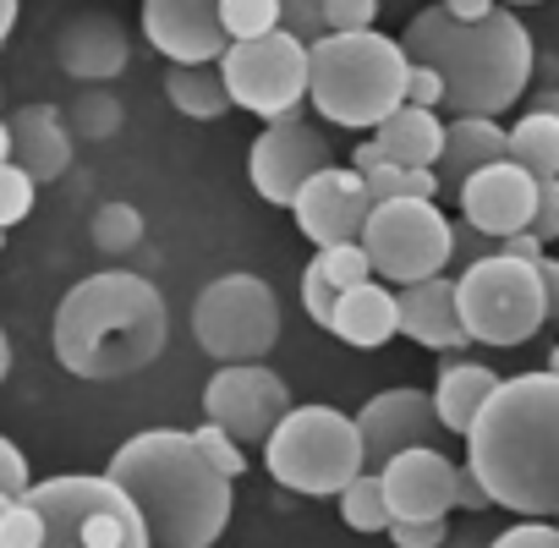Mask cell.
<instances>
[{
    "mask_svg": "<svg viewBox=\"0 0 559 548\" xmlns=\"http://www.w3.org/2000/svg\"><path fill=\"white\" fill-rule=\"evenodd\" d=\"M515 7H537V0H515Z\"/></svg>",
    "mask_w": 559,
    "mask_h": 548,
    "instance_id": "94428289",
    "label": "cell"
},
{
    "mask_svg": "<svg viewBox=\"0 0 559 548\" xmlns=\"http://www.w3.org/2000/svg\"><path fill=\"white\" fill-rule=\"evenodd\" d=\"M450 236H455L450 263H483V258H493V252H488V241H493V236H483L477 225H461V230L450 225Z\"/></svg>",
    "mask_w": 559,
    "mask_h": 548,
    "instance_id": "f6af8a7d",
    "label": "cell"
},
{
    "mask_svg": "<svg viewBox=\"0 0 559 548\" xmlns=\"http://www.w3.org/2000/svg\"><path fill=\"white\" fill-rule=\"evenodd\" d=\"M292 214H297V230H302L319 252H324V247H341V241H362V225H368V214H373L368 176H357L352 165H346V170L330 165V170H319V176L297 192Z\"/></svg>",
    "mask_w": 559,
    "mask_h": 548,
    "instance_id": "9a60e30c",
    "label": "cell"
},
{
    "mask_svg": "<svg viewBox=\"0 0 559 548\" xmlns=\"http://www.w3.org/2000/svg\"><path fill=\"white\" fill-rule=\"evenodd\" d=\"M493 543V532L483 526V521H472V526H455L450 537H444V548H488Z\"/></svg>",
    "mask_w": 559,
    "mask_h": 548,
    "instance_id": "f907efd6",
    "label": "cell"
},
{
    "mask_svg": "<svg viewBox=\"0 0 559 548\" xmlns=\"http://www.w3.org/2000/svg\"><path fill=\"white\" fill-rule=\"evenodd\" d=\"M368 198L390 203V198H439V170H406V165H384L368 176Z\"/></svg>",
    "mask_w": 559,
    "mask_h": 548,
    "instance_id": "f546056e",
    "label": "cell"
},
{
    "mask_svg": "<svg viewBox=\"0 0 559 548\" xmlns=\"http://www.w3.org/2000/svg\"><path fill=\"white\" fill-rule=\"evenodd\" d=\"M510 159H515L526 176H559V116L526 110V116L510 127Z\"/></svg>",
    "mask_w": 559,
    "mask_h": 548,
    "instance_id": "4316f807",
    "label": "cell"
},
{
    "mask_svg": "<svg viewBox=\"0 0 559 548\" xmlns=\"http://www.w3.org/2000/svg\"><path fill=\"white\" fill-rule=\"evenodd\" d=\"M499 159H510V132L493 121V116H455L450 127H444V154H439V192L444 198H461V187L477 176V170H488V165H499Z\"/></svg>",
    "mask_w": 559,
    "mask_h": 548,
    "instance_id": "ffe728a7",
    "label": "cell"
},
{
    "mask_svg": "<svg viewBox=\"0 0 559 548\" xmlns=\"http://www.w3.org/2000/svg\"><path fill=\"white\" fill-rule=\"evenodd\" d=\"M532 236L548 247L559 241V176H537V209H532Z\"/></svg>",
    "mask_w": 559,
    "mask_h": 548,
    "instance_id": "60d3db41",
    "label": "cell"
},
{
    "mask_svg": "<svg viewBox=\"0 0 559 548\" xmlns=\"http://www.w3.org/2000/svg\"><path fill=\"white\" fill-rule=\"evenodd\" d=\"M401 335H412L417 346H433V352H461L472 335H466V324H461L455 281L433 274V281L401 286Z\"/></svg>",
    "mask_w": 559,
    "mask_h": 548,
    "instance_id": "44dd1931",
    "label": "cell"
},
{
    "mask_svg": "<svg viewBox=\"0 0 559 548\" xmlns=\"http://www.w3.org/2000/svg\"><path fill=\"white\" fill-rule=\"evenodd\" d=\"M192 335L219 368L225 362H258L280 341V302L258 274H225V281H214L198 297Z\"/></svg>",
    "mask_w": 559,
    "mask_h": 548,
    "instance_id": "30bf717a",
    "label": "cell"
},
{
    "mask_svg": "<svg viewBox=\"0 0 559 548\" xmlns=\"http://www.w3.org/2000/svg\"><path fill=\"white\" fill-rule=\"evenodd\" d=\"M330 330H335L346 346H384V341L401 330V297H395L390 286L362 281V286L341 291L335 324H330Z\"/></svg>",
    "mask_w": 559,
    "mask_h": 548,
    "instance_id": "cb8c5ba5",
    "label": "cell"
},
{
    "mask_svg": "<svg viewBox=\"0 0 559 548\" xmlns=\"http://www.w3.org/2000/svg\"><path fill=\"white\" fill-rule=\"evenodd\" d=\"M319 7H324V0H319Z\"/></svg>",
    "mask_w": 559,
    "mask_h": 548,
    "instance_id": "6125c7cd",
    "label": "cell"
},
{
    "mask_svg": "<svg viewBox=\"0 0 559 548\" xmlns=\"http://www.w3.org/2000/svg\"><path fill=\"white\" fill-rule=\"evenodd\" d=\"M335 302H341V291L330 286V274H324V269H319V258H313V263H308V274H302V308H308V319H313V324H324V330H330V324H335Z\"/></svg>",
    "mask_w": 559,
    "mask_h": 548,
    "instance_id": "74e56055",
    "label": "cell"
},
{
    "mask_svg": "<svg viewBox=\"0 0 559 548\" xmlns=\"http://www.w3.org/2000/svg\"><path fill=\"white\" fill-rule=\"evenodd\" d=\"M34 192H39V181L23 170V165H0V225H23L28 214H34Z\"/></svg>",
    "mask_w": 559,
    "mask_h": 548,
    "instance_id": "d6a6232c",
    "label": "cell"
},
{
    "mask_svg": "<svg viewBox=\"0 0 559 548\" xmlns=\"http://www.w3.org/2000/svg\"><path fill=\"white\" fill-rule=\"evenodd\" d=\"M12 504H17L12 493H0V521H7V510H12Z\"/></svg>",
    "mask_w": 559,
    "mask_h": 548,
    "instance_id": "6f0895ef",
    "label": "cell"
},
{
    "mask_svg": "<svg viewBox=\"0 0 559 548\" xmlns=\"http://www.w3.org/2000/svg\"><path fill=\"white\" fill-rule=\"evenodd\" d=\"M455 302H461L466 335L483 341V346H521L548 324L537 263H521V258H504V252L466 263V274L455 281Z\"/></svg>",
    "mask_w": 559,
    "mask_h": 548,
    "instance_id": "ba28073f",
    "label": "cell"
},
{
    "mask_svg": "<svg viewBox=\"0 0 559 548\" xmlns=\"http://www.w3.org/2000/svg\"><path fill=\"white\" fill-rule=\"evenodd\" d=\"M390 537H395V548H444L450 526H444V515H423V521H390Z\"/></svg>",
    "mask_w": 559,
    "mask_h": 548,
    "instance_id": "ab89813d",
    "label": "cell"
},
{
    "mask_svg": "<svg viewBox=\"0 0 559 548\" xmlns=\"http://www.w3.org/2000/svg\"><path fill=\"white\" fill-rule=\"evenodd\" d=\"M45 521L39 548H154L138 504L110 477H50L28 488Z\"/></svg>",
    "mask_w": 559,
    "mask_h": 548,
    "instance_id": "52a82bcc",
    "label": "cell"
},
{
    "mask_svg": "<svg viewBox=\"0 0 559 548\" xmlns=\"http://www.w3.org/2000/svg\"><path fill=\"white\" fill-rule=\"evenodd\" d=\"M12 373V341H7V330H0V379Z\"/></svg>",
    "mask_w": 559,
    "mask_h": 548,
    "instance_id": "11a10c76",
    "label": "cell"
},
{
    "mask_svg": "<svg viewBox=\"0 0 559 548\" xmlns=\"http://www.w3.org/2000/svg\"><path fill=\"white\" fill-rule=\"evenodd\" d=\"M362 247L373 258V274H384L390 286H417L450 269L455 236L433 198H390V203H373L362 225Z\"/></svg>",
    "mask_w": 559,
    "mask_h": 548,
    "instance_id": "9c48e42d",
    "label": "cell"
},
{
    "mask_svg": "<svg viewBox=\"0 0 559 548\" xmlns=\"http://www.w3.org/2000/svg\"><path fill=\"white\" fill-rule=\"evenodd\" d=\"M444 12L461 17V23H483V17L493 12V0H444Z\"/></svg>",
    "mask_w": 559,
    "mask_h": 548,
    "instance_id": "816d5d0a",
    "label": "cell"
},
{
    "mask_svg": "<svg viewBox=\"0 0 559 548\" xmlns=\"http://www.w3.org/2000/svg\"><path fill=\"white\" fill-rule=\"evenodd\" d=\"M493 390H499V379H493L488 368H477V362H450V368H439L433 406H439L444 433H461V439H466V428L477 422V412L488 406Z\"/></svg>",
    "mask_w": 559,
    "mask_h": 548,
    "instance_id": "d4e9b609",
    "label": "cell"
},
{
    "mask_svg": "<svg viewBox=\"0 0 559 548\" xmlns=\"http://www.w3.org/2000/svg\"><path fill=\"white\" fill-rule=\"evenodd\" d=\"M56 61L78 83H110L127 67V28L110 12H78L56 34Z\"/></svg>",
    "mask_w": 559,
    "mask_h": 548,
    "instance_id": "d6986e66",
    "label": "cell"
},
{
    "mask_svg": "<svg viewBox=\"0 0 559 548\" xmlns=\"http://www.w3.org/2000/svg\"><path fill=\"white\" fill-rule=\"evenodd\" d=\"M138 241H143V214H138L132 203H105V209L94 214V247L127 252V247H138Z\"/></svg>",
    "mask_w": 559,
    "mask_h": 548,
    "instance_id": "4dcf8cb0",
    "label": "cell"
},
{
    "mask_svg": "<svg viewBox=\"0 0 559 548\" xmlns=\"http://www.w3.org/2000/svg\"><path fill=\"white\" fill-rule=\"evenodd\" d=\"M379 148L390 165H406V170H433L439 154H444V121L423 105H401L395 116H384L373 127Z\"/></svg>",
    "mask_w": 559,
    "mask_h": 548,
    "instance_id": "603a6c76",
    "label": "cell"
},
{
    "mask_svg": "<svg viewBox=\"0 0 559 548\" xmlns=\"http://www.w3.org/2000/svg\"><path fill=\"white\" fill-rule=\"evenodd\" d=\"M499 252H504V258H521V263H537V258H543V241H537L532 230H515V236L499 241Z\"/></svg>",
    "mask_w": 559,
    "mask_h": 548,
    "instance_id": "c3c4849f",
    "label": "cell"
},
{
    "mask_svg": "<svg viewBox=\"0 0 559 548\" xmlns=\"http://www.w3.org/2000/svg\"><path fill=\"white\" fill-rule=\"evenodd\" d=\"M466 466L493 504L515 515H559V373L499 379L477 422L466 428Z\"/></svg>",
    "mask_w": 559,
    "mask_h": 548,
    "instance_id": "6da1fadb",
    "label": "cell"
},
{
    "mask_svg": "<svg viewBox=\"0 0 559 548\" xmlns=\"http://www.w3.org/2000/svg\"><path fill=\"white\" fill-rule=\"evenodd\" d=\"M143 39L170 67L219 61L230 50V34L219 23V0H143Z\"/></svg>",
    "mask_w": 559,
    "mask_h": 548,
    "instance_id": "2e32d148",
    "label": "cell"
},
{
    "mask_svg": "<svg viewBox=\"0 0 559 548\" xmlns=\"http://www.w3.org/2000/svg\"><path fill=\"white\" fill-rule=\"evenodd\" d=\"M379 477H384V499H390L395 521H423V515H450L455 510V466L433 444L401 450L395 461L379 466Z\"/></svg>",
    "mask_w": 559,
    "mask_h": 548,
    "instance_id": "ac0fdd59",
    "label": "cell"
},
{
    "mask_svg": "<svg viewBox=\"0 0 559 548\" xmlns=\"http://www.w3.org/2000/svg\"><path fill=\"white\" fill-rule=\"evenodd\" d=\"M341 515L352 532H390V499H384V477L379 472H357L341 488Z\"/></svg>",
    "mask_w": 559,
    "mask_h": 548,
    "instance_id": "83f0119b",
    "label": "cell"
},
{
    "mask_svg": "<svg viewBox=\"0 0 559 548\" xmlns=\"http://www.w3.org/2000/svg\"><path fill=\"white\" fill-rule=\"evenodd\" d=\"M390 159H384V148H379V138H368V143H357L352 148V170L357 176H373V170H384Z\"/></svg>",
    "mask_w": 559,
    "mask_h": 548,
    "instance_id": "681fc988",
    "label": "cell"
},
{
    "mask_svg": "<svg viewBox=\"0 0 559 548\" xmlns=\"http://www.w3.org/2000/svg\"><path fill=\"white\" fill-rule=\"evenodd\" d=\"M532 110H543V116H559V88H543V94L532 99Z\"/></svg>",
    "mask_w": 559,
    "mask_h": 548,
    "instance_id": "db71d44e",
    "label": "cell"
},
{
    "mask_svg": "<svg viewBox=\"0 0 559 548\" xmlns=\"http://www.w3.org/2000/svg\"><path fill=\"white\" fill-rule=\"evenodd\" d=\"M165 297L143 274L110 269L72 286L56 308V362L78 379H127L165 352Z\"/></svg>",
    "mask_w": 559,
    "mask_h": 548,
    "instance_id": "277c9868",
    "label": "cell"
},
{
    "mask_svg": "<svg viewBox=\"0 0 559 548\" xmlns=\"http://www.w3.org/2000/svg\"><path fill=\"white\" fill-rule=\"evenodd\" d=\"M0 247H7V225H0Z\"/></svg>",
    "mask_w": 559,
    "mask_h": 548,
    "instance_id": "91938a15",
    "label": "cell"
},
{
    "mask_svg": "<svg viewBox=\"0 0 559 548\" xmlns=\"http://www.w3.org/2000/svg\"><path fill=\"white\" fill-rule=\"evenodd\" d=\"M537 281H543V302H548V324H559V258H537Z\"/></svg>",
    "mask_w": 559,
    "mask_h": 548,
    "instance_id": "7dc6e473",
    "label": "cell"
},
{
    "mask_svg": "<svg viewBox=\"0 0 559 548\" xmlns=\"http://www.w3.org/2000/svg\"><path fill=\"white\" fill-rule=\"evenodd\" d=\"M7 159H12V127L0 121V165H7Z\"/></svg>",
    "mask_w": 559,
    "mask_h": 548,
    "instance_id": "9f6ffc18",
    "label": "cell"
},
{
    "mask_svg": "<svg viewBox=\"0 0 559 548\" xmlns=\"http://www.w3.org/2000/svg\"><path fill=\"white\" fill-rule=\"evenodd\" d=\"M319 269L330 274V286H335V291H352V286L373 281V258H368V247H362V241L324 247V252H319Z\"/></svg>",
    "mask_w": 559,
    "mask_h": 548,
    "instance_id": "1f68e13d",
    "label": "cell"
},
{
    "mask_svg": "<svg viewBox=\"0 0 559 548\" xmlns=\"http://www.w3.org/2000/svg\"><path fill=\"white\" fill-rule=\"evenodd\" d=\"M72 121H78V132H88V138H110V132L121 127V105H116L105 88H88V94L78 99Z\"/></svg>",
    "mask_w": 559,
    "mask_h": 548,
    "instance_id": "e575fe53",
    "label": "cell"
},
{
    "mask_svg": "<svg viewBox=\"0 0 559 548\" xmlns=\"http://www.w3.org/2000/svg\"><path fill=\"white\" fill-rule=\"evenodd\" d=\"M219 23L236 39H263L280 28V0H219Z\"/></svg>",
    "mask_w": 559,
    "mask_h": 548,
    "instance_id": "f1b7e54d",
    "label": "cell"
},
{
    "mask_svg": "<svg viewBox=\"0 0 559 548\" xmlns=\"http://www.w3.org/2000/svg\"><path fill=\"white\" fill-rule=\"evenodd\" d=\"M488 548H559V526H548V521L526 515L521 526H504Z\"/></svg>",
    "mask_w": 559,
    "mask_h": 548,
    "instance_id": "b9f144b4",
    "label": "cell"
},
{
    "mask_svg": "<svg viewBox=\"0 0 559 548\" xmlns=\"http://www.w3.org/2000/svg\"><path fill=\"white\" fill-rule=\"evenodd\" d=\"M455 504L472 510V515H483V510L493 504V493L483 488V477H477L472 466H455Z\"/></svg>",
    "mask_w": 559,
    "mask_h": 548,
    "instance_id": "bcb514c9",
    "label": "cell"
},
{
    "mask_svg": "<svg viewBox=\"0 0 559 548\" xmlns=\"http://www.w3.org/2000/svg\"><path fill=\"white\" fill-rule=\"evenodd\" d=\"M406 105L439 110V105H444V78H439L433 67H417V61H412V78H406Z\"/></svg>",
    "mask_w": 559,
    "mask_h": 548,
    "instance_id": "ee69618b",
    "label": "cell"
},
{
    "mask_svg": "<svg viewBox=\"0 0 559 548\" xmlns=\"http://www.w3.org/2000/svg\"><path fill=\"white\" fill-rule=\"evenodd\" d=\"M280 28H286L292 39H302V45H319L330 34L319 0H280Z\"/></svg>",
    "mask_w": 559,
    "mask_h": 548,
    "instance_id": "d590c367",
    "label": "cell"
},
{
    "mask_svg": "<svg viewBox=\"0 0 559 548\" xmlns=\"http://www.w3.org/2000/svg\"><path fill=\"white\" fill-rule=\"evenodd\" d=\"M269 477L286 483L292 493L324 499L341 493L357 472H362V433L346 412L335 406H292L263 444Z\"/></svg>",
    "mask_w": 559,
    "mask_h": 548,
    "instance_id": "8992f818",
    "label": "cell"
},
{
    "mask_svg": "<svg viewBox=\"0 0 559 548\" xmlns=\"http://www.w3.org/2000/svg\"><path fill=\"white\" fill-rule=\"evenodd\" d=\"M548 373H559V346H554V352H548Z\"/></svg>",
    "mask_w": 559,
    "mask_h": 548,
    "instance_id": "680465c9",
    "label": "cell"
},
{
    "mask_svg": "<svg viewBox=\"0 0 559 548\" xmlns=\"http://www.w3.org/2000/svg\"><path fill=\"white\" fill-rule=\"evenodd\" d=\"M105 477L138 504L154 548H214L230 526V477L203 461L192 433H138L116 450Z\"/></svg>",
    "mask_w": 559,
    "mask_h": 548,
    "instance_id": "7a4b0ae2",
    "label": "cell"
},
{
    "mask_svg": "<svg viewBox=\"0 0 559 548\" xmlns=\"http://www.w3.org/2000/svg\"><path fill=\"white\" fill-rule=\"evenodd\" d=\"M406 78L412 61L401 39L390 34H324L313 45V72H308V99L330 127L373 132L384 116L406 105Z\"/></svg>",
    "mask_w": 559,
    "mask_h": 548,
    "instance_id": "5b68a950",
    "label": "cell"
},
{
    "mask_svg": "<svg viewBox=\"0 0 559 548\" xmlns=\"http://www.w3.org/2000/svg\"><path fill=\"white\" fill-rule=\"evenodd\" d=\"M192 444H198V450H203V461H209L214 472H225L230 483L247 472V455H241V444H236V439H230L219 422H203V428L192 433Z\"/></svg>",
    "mask_w": 559,
    "mask_h": 548,
    "instance_id": "836d02e7",
    "label": "cell"
},
{
    "mask_svg": "<svg viewBox=\"0 0 559 548\" xmlns=\"http://www.w3.org/2000/svg\"><path fill=\"white\" fill-rule=\"evenodd\" d=\"M406 61L444 78L450 116H504L532 78V39L510 7H493L483 23H461L439 7H423L401 34Z\"/></svg>",
    "mask_w": 559,
    "mask_h": 548,
    "instance_id": "3957f363",
    "label": "cell"
},
{
    "mask_svg": "<svg viewBox=\"0 0 559 548\" xmlns=\"http://www.w3.org/2000/svg\"><path fill=\"white\" fill-rule=\"evenodd\" d=\"M12 165H23L34 181H61L72 165V138L56 105H23L12 110Z\"/></svg>",
    "mask_w": 559,
    "mask_h": 548,
    "instance_id": "7402d4cb",
    "label": "cell"
},
{
    "mask_svg": "<svg viewBox=\"0 0 559 548\" xmlns=\"http://www.w3.org/2000/svg\"><path fill=\"white\" fill-rule=\"evenodd\" d=\"M286 412H292L286 379L258 362H225L203 390V417L219 422L236 444H269V433L286 422Z\"/></svg>",
    "mask_w": 559,
    "mask_h": 548,
    "instance_id": "4fadbf2b",
    "label": "cell"
},
{
    "mask_svg": "<svg viewBox=\"0 0 559 548\" xmlns=\"http://www.w3.org/2000/svg\"><path fill=\"white\" fill-rule=\"evenodd\" d=\"M17 12H23V0H0V45L12 39V28H17Z\"/></svg>",
    "mask_w": 559,
    "mask_h": 548,
    "instance_id": "f5cc1de1",
    "label": "cell"
},
{
    "mask_svg": "<svg viewBox=\"0 0 559 548\" xmlns=\"http://www.w3.org/2000/svg\"><path fill=\"white\" fill-rule=\"evenodd\" d=\"M379 17V0H324V23L330 34H362Z\"/></svg>",
    "mask_w": 559,
    "mask_h": 548,
    "instance_id": "f35d334b",
    "label": "cell"
},
{
    "mask_svg": "<svg viewBox=\"0 0 559 548\" xmlns=\"http://www.w3.org/2000/svg\"><path fill=\"white\" fill-rule=\"evenodd\" d=\"M357 433H362V472H379L384 461H395L401 450H423L444 439V422H439V406L433 395L423 390H384L373 395L362 412H357Z\"/></svg>",
    "mask_w": 559,
    "mask_h": 548,
    "instance_id": "5bb4252c",
    "label": "cell"
},
{
    "mask_svg": "<svg viewBox=\"0 0 559 548\" xmlns=\"http://www.w3.org/2000/svg\"><path fill=\"white\" fill-rule=\"evenodd\" d=\"M225 88L241 110L274 121L308 99V72H313V45L292 39L286 28H274L263 39H236L219 56Z\"/></svg>",
    "mask_w": 559,
    "mask_h": 548,
    "instance_id": "8fae6325",
    "label": "cell"
},
{
    "mask_svg": "<svg viewBox=\"0 0 559 548\" xmlns=\"http://www.w3.org/2000/svg\"><path fill=\"white\" fill-rule=\"evenodd\" d=\"M45 543V521L39 510L28 504V493L7 510V521H0V548H39Z\"/></svg>",
    "mask_w": 559,
    "mask_h": 548,
    "instance_id": "8d00e7d4",
    "label": "cell"
},
{
    "mask_svg": "<svg viewBox=\"0 0 559 548\" xmlns=\"http://www.w3.org/2000/svg\"><path fill=\"white\" fill-rule=\"evenodd\" d=\"M461 214L466 225H477L483 236L504 241L515 230H532V209H537V176H526L515 159H499L488 170H477L466 187H461Z\"/></svg>",
    "mask_w": 559,
    "mask_h": 548,
    "instance_id": "e0dca14e",
    "label": "cell"
},
{
    "mask_svg": "<svg viewBox=\"0 0 559 548\" xmlns=\"http://www.w3.org/2000/svg\"><path fill=\"white\" fill-rule=\"evenodd\" d=\"M330 165H335V143L302 116V105L286 110V116H274V121L258 132L252 154H247L252 192H258L263 203H280V209H292L297 192H302L319 170H330Z\"/></svg>",
    "mask_w": 559,
    "mask_h": 548,
    "instance_id": "7c38bea8",
    "label": "cell"
},
{
    "mask_svg": "<svg viewBox=\"0 0 559 548\" xmlns=\"http://www.w3.org/2000/svg\"><path fill=\"white\" fill-rule=\"evenodd\" d=\"M165 94H170V105H176L181 116H192V121H219V116L236 105V99H230V88H225L219 61L170 67V72H165Z\"/></svg>",
    "mask_w": 559,
    "mask_h": 548,
    "instance_id": "484cf974",
    "label": "cell"
},
{
    "mask_svg": "<svg viewBox=\"0 0 559 548\" xmlns=\"http://www.w3.org/2000/svg\"><path fill=\"white\" fill-rule=\"evenodd\" d=\"M28 488H34V477H28V461H23V450H17L12 439H0V493L23 499Z\"/></svg>",
    "mask_w": 559,
    "mask_h": 548,
    "instance_id": "7bdbcfd3",
    "label": "cell"
}]
</instances>
